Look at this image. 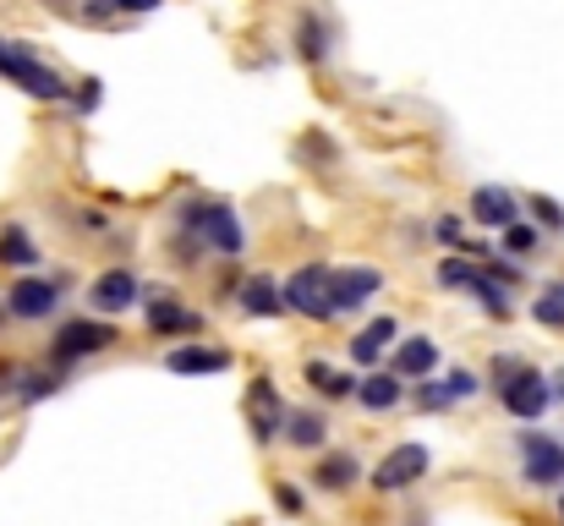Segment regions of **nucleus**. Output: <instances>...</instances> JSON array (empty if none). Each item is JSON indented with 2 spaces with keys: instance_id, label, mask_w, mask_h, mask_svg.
<instances>
[{
  "instance_id": "aec40b11",
  "label": "nucleus",
  "mask_w": 564,
  "mask_h": 526,
  "mask_svg": "<svg viewBox=\"0 0 564 526\" xmlns=\"http://www.w3.org/2000/svg\"><path fill=\"white\" fill-rule=\"evenodd\" d=\"M302 378H307L313 389H324L329 400H357V389H362L351 373H335L329 362H307V367H302Z\"/></svg>"
},
{
  "instance_id": "9d476101",
  "label": "nucleus",
  "mask_w": 564,
  "mask_h": 526,
  "mask_svg": "<svg viewBox=\"0 0 564 526\" xmlns=\"http://www.w3.org/2000/svg\"><path fill=\"white\" fill-rule=\"evenodd\" d=\"M378 286H383L378 269H335V280H329V313L335 319L340 313H357L368 297H378Z\"/></svg>"
},
{
  "instance_id": "a211bd4d",
  "label": "nucleus",
  "mask_w": 564,
  "mask_h": 526,
  "mask_svg": "<svg viewBox=\"0 0 564 526\" xmlns=\"http://www.w3.org/2000/svg\"><path fill=\"white\" fill-rule=\"evenodd\" d=\"M143 319H149V330H154V335H197V330H203V319L187 313L182 302H154Z\"/></svg>"
},
{
  "instance_id": "423d86ee",
  "label": "nucleus",
  "mask_w": 564,
  "mask_h": 526,
  "mask_svg": "<svg viewBox=\"0 0 564 526\" xmlns=\"http://www.w3.org/2000/svg\"><path fill=\"white\" fill-rule=\"evenodd\" d=\"M55 308H61V280L22 275V280H11V291H6V313L22 319V324H39V319H50Z\"/></svg>"
},
{
  "instance_id": "c85d7f7f",
  "label": "nucleus",
  "mask_w": 564,
  "mask_h": 526,
  "mask_svg": "<svg viewBox=\"0 0 564 526\" xmlns=\"http://www.w3.org/2000/svg\"><path fill=\"white\" fill-rule=\"evenodd\" d=\"M416 406H422V411H444V406H455V395H449L444 378H438V384H422V389H416Z\"/></svg>"
},
{
  "instance_id": "f8f14e48",
  "label": "nucleus",
  "mask_w": 564,
  "mask_h": 526,
  "mask_svg": "<svg viewBox=\"0 0 564 526\" xmlns=\"http://www.w3.org/2000/svg\"><path fill=\"white\" fill-rule=\"evenodd\" d=\"M471 219L488 225V230H510V225H521V203L505 186H477L471 192Z\"/></svg>"
},
{
  "instance_id": "ddd939ff",
  "label": "nucleus",
  "mask_w": 564,
  "mask_h": 526,
  "mask_svg": "<svg viewBox=\"0 0 564 526\" xmlns=\"http://www.w3.org/2000/svg\"><path fill=\"white\" fill-rule=\"evenodd\" d=\"M241 308H247L252 319H280L291 302H285V286H280L274 275H252V280L241 286Z\"/></svg>"
},
{
  "instance_id": "f704fd0d",
  "label": "nucleus",
  "mask_w": 564,
  "mask_h": 526,
  "mask_svg": "<svg viewBox=\"0 0 564 526\" xmlns=\"http://www.w3.org/2000/svg\"><path fill=\"white\" fill-rule=\"evenodd\" d=\"M116 11H121V0H88V6H83L88 22H105V17H116Z\"/></svg>"
},
{
  "instance_id": "e433bc0d",
  "label": "nucleus",
  "mask_w": 564,
  "mask_h": 526,
  "mask_svg": "<svg viewBox=\"0 0 564 526\" xmlns=\"http://www.w3.org/2000/svg\"><path fill=\"white\" fill-rule=\"evenodd\" d=\"M274 494H280V505H285V511H291V516H296V511H302V494H296V489H291V483H280V489H274Z\"/></svg>"
},
{
  "instance_id": "9b49d317",
  "label": "nucleus",
  "mask_w": 564,
  "mask_h": 526,
  "mask_svg": "<svg viewBox=\"0 0 564 526\" xmlns=\"http://www.w3.org/2000/svg\"><path fill=\"white\" fill-rule=\"evenodd\" d=\"M138 297H143V286H138L132 269H110V275H99V280L88 286V302H94L99 313H127V308H138Z\"/></svg>"
},
{
  "instance_id": "6e6552de",
  "label": "nucleus",
  "mask_w": 564,
  "mask_h": 526,
  "mask_svg": "<svg viewBox=\"0 0 564 526\" xmlns=\"http://www.w3.org/2000/svg\"><path fill=\"white\" fill-rule=\"evenodd\" d=\"M422 472H427V444H394L373 466V489L378 494H400V489L422 483Z\"/></svg>"
},
{
  "instance_id": "393cba45",
  "label": "nucleus",
  "mask_w": 564,
  "mask_h": 526,
  "mask_svg": "<svg viewBox=\"0 0 564 526\" xmlns=\"http://www.w3.org/2000/svg\"><path fill=\"white\" fill-rule=\"evenodd\" d=\"M296 39H302V55H307V61H324V55H329V28H324L318 17H302Z\"/></svg>"
},
{
  "instance_id": "39448f33",
  "label": "nucleus",
  "mask_w": 564,
  "mask_h": 526,
  "mask_svg": "<svg viewBox=\"0 0 564 526\" xmlns=\"http://www.w3.org/2000/svg\"><path fill=\"white\" fill-rule=\"evenodd\" d=\"M116 346V330L110 324H99V319H66L61 330H55V362H83V356H99V351Z\"/></svg>"
},
{
  "instance_id": "cd10ccee",
  "label": "nucleus",
  "mask_w": 564,
  "mask_h": 526,
  "mask_svg": "<svg viewBox=\"0 0 564 526\" xmlns=\"http://www.w3.org/2000/svg\"><path fill=\"white\" fill-rule=\"evenodd\" d=\"M532 247H538V225H510L505 230V258H521Z\"/></svg>"
},
{
  "instance_id": "5701e85b",
  "label": "nucleus",
  "mask_w": 564,
  "mask_h": 526,
  "mask_svg": "<svg viewBox=\"0 0 564 526\" xmlns=\"http://www.w3.org/2000/svg\"><path fill=\"white\" fill-rule=\"evenodd\" d=\"M0 258H6V264H17V269H33V264H39V247L28 241V230H22V225H6V236H0Z\"/></svg>"
},
{
  "instance_id": "72a5a7b5",
  "label": "nucleus",
  "mask_w": 564,
  "mask_h": 526,
  "mask_svg": "<svg viewBox=\"0 0 564 526\" xmlns=\"http://www.w3.org/2000/svg\"><path fill=\"white\" fill-rule=\"evenodd\" d=\"M482 269H488V275H494V280H505V286H521V269H516V264H510V258H488V264H482Z\"/></svg>"
},
{
  "instance_id": "b1692460",
  "label": "nucleus",
  "mask_w": 564,
  "mask_h": 526,
  "mask_svg": "<svg viewBox=\"0 0 564 526\" xmlns=\"http://www.w3.org/2000/svg\"><path fill=\"white\" fill-rule=\"evenodd\" d=\"M471 297H477L494 319H510V313H516V308H510V286H505V280H494L488 269H482V280H477V291H471Z\"/></svg>"
},
{
  "instance_id": "473e14b6",
  "label": "nucleus",
  "mask_w": 564,
  "mask_h": 526,
  "mask_svg": "<svg viewBox=\"0 0 564 526\" xmlns=\"http://www.w3.org/2000/svg\"><path fill=\"white\" fill-rule=\"evenodd\" d=\"M444 389H449L455 400H466V395H477V373H466V367H449V378H444Z\"/></svg>"
},
{
  "instance_id": "bb28decb",
  "label": "nucleus",
  "mask_w": 564,
  "mask_h": 526,
  "mask_svg": "<svg viewBox=\"0 0 564 526\" xmlns=\"http://www.w3.org/2000/svg\"><path fill=\"white\" fill-rule=\"evenodd\" d=\"M538 324H549V330H564V286H549L543 297H538Z\"/></svg>"
},
{
  "instance_id": "f257e3e1",
  "label": "nucleus",
  "mask_w": 564,
  "mask_h": 526,
  "mask_svg": "<svg viewBox=\"0 0 564 526\" xmlns=\"http://www.w3.org/2000/svg\"><path fill=\"white\" fill-rule=\"evenodd\" d=\"M182 230H187L197 247L225 253V258H236L241 241H247L236 208H230V203H214V197H192V203H182Z\"/></svg>"
},
{
  "instance_id": "0eeeda50",
  "label": "nucleus",
  "mask_w": 564,
  "mask_h": 526,
  "mask_svg": "<svg viewBox=\"0 0 564 526\" xmlns=\"http://www.w3.org/2000/svg\"><path fill=\"white\" fill-rule=\"evenodd\" d=\"M499 406H505L510 417L532 422V417H543V411L554 406V378H549V373H538V367H527L521 378H510V384L499 389Z\"/></svg>"
},
{
  "instance_id": "f3484780",
  "label": "nucleus",
  "mask_w": 564,
  "mask_h": 526,
  "mask_svg": "<svg viewBox=\"0 0 564 526\" xmlns=\"http://www.w3.org/2000/svg\"><path fill=\"white\" fill-rule=\"evenodd\" d=\"M400 395H405V378H400V373H368V378H362V389H357L362 411H394V406H400Z\"/></svg>"
},
{
  "instance_id": "1a4fd4ad",
  "label": "nucleus",
  "mask_w": 564,
  "mask_h": 526,
  "mask_svg": "<svg viewBox=\"0 0 564 526\" xmlns=\"http://www.w3.org/2000/svg\"><path fill=\"white\" fill-rule=\"evenodd\" d=\"M247 422H252V439L258 444H274V439H285V406H280V389L269 384V378H252V406H247Z\"/></svg>"
},
{
  "instance_id": "58836bf2",
  "label": "nucleus",
  "mask_w": 564,
  "mask_h": 526,
  "mask_svg": "<svg viewBox=\"0 0 564 526\" xmlns=\"http://www.w3.org/2000/svg\"><path fill=\"white\" fill-rule=\"evenodd\" d=\"M549 378H554V400H564V367L560 373H549Z\"/></svg>"
},
{
  "instance_id": "dca6fc26",
  "label": "nucleus",
  "mask_w": 564,
  "mask_h": 526,
  "mask_svg": "<svg viewBox=\"0 0 564 526\" xmlns=\"http://www.w3.org/2000/svg\"><path fill=\"white\" fill-rule=\"evenodd\" d=\"M438 367V346L427 335H405V346H394V373L400 378H427Z\"/></svg>"
},
{
  "instance_id": "2f4dec72",
  "label": "nucleus",
  "mask_w": 564,
  "mask_h": 526,
  "mask_svg": "<svg viewBox=\"0 0 564 526\" xmlns=\"http://www.w3.org/2000/svg\"><path fill=\"white\" fill-rule=\"evenodd\" d=\"M521 373H527V362H516V356H499V362H494V373H488V378H494V395H499L510 378H521Z\"/></svg>"
},
{
  "instance_id": "7c9ffc66",
  "label": "nucleus",
  "mask_w": 564,
  "mask_h": 526,
  "mask_svg": "<svg viewBox=\"0 0 564 526\" xmlns=\"http://www.w3.org/2000/svg\"><path fill=\"white\" fill-rule=\"evenodd\" d=\"M99 94H105V83L99 77H88V83H77V94H72V105L88 116V110H99Z\"/></svg>"
},
{
  "instance_id": "412c9836",
  "label": "nucleus",
  "mask_w": 564,
  "mask_h": 526,
  "mask_svg": "<svg viewBox=\"0 0 564 526\" xmlns=\"http://www.w3.org/2000/svg\"><path fill=\"white\" fill-rule=\"evenodd\" d=\"M329 439V417L324 411H291V422H285V444H296V450H318Z\"/></svg>"
},
{
  "instance_id": "7ed1b4c3",
  "label": "nucleus",
  "mask_w": 564,
  "mask_h": 526,
  "mask_svg": "<svg viewBox=\"0 0 564 526\" xmlns=\"http://www.w3.org/2000/svg\"><path fill=\"white\" fill-rule=\"evenodd\" d=\"M521 477L532 489H560L564 483V444L554 433H521Z\"/></svg>"
},
{
  "instance_id": "4be33fe9",
  "label": "nucleus",
  "mask_w": 564,
  "mask_h": 526,
  "mask_svg": "<svg viewBox=\"0 0 564 526\" xmlns=\"http://www.w3.org/2000/svg\"><path fill=\"white\" fill-rule=\"evenodd\" d=\"M477 280H482L477 258H444L438 264V286H449V291H477Z\"/></svg>"
},
{
  "instance_id": "6ab92c4d",
  "label": "nucleus",
  "mask_w": 564,
  "mask_h": 526,
  "mask_svg": "<svg viewBox=\"0 0 564 526\" xmlns=\"http://www.w3.org/2000/svg\"><path fill=\"white\" fill-rule=\"evenodd\" d=\"M383 346H394V319H373L368 330H357V341H351V362L357 367H373Z\"/></svg>"
},
{
  "instance_id": "4468645a",
  "label": "nucleus",
  "mask_w": 564,
  "mask_h": 526,
  "mask_svg": "<svg viewBox=\"0 0 564 526\" xmlns=\"http://www.w3.org/2000/svg\"><path fill=\"white\" fill-rule=\"evenodd\" d=\"M165 367L171 373H225L230 367V351H219V346H182L176 351H165Z\"/></svg>"
},
{
  "instance_id": "c756f323",
  "label": "nucleus",
  "mask_w": 564,
  "mask_h": 526,
  "mask_svg": "<svg viewBox=\"0 0 564 526\" xmlns=\"http://www.w3.org/2000/svg\"><path fill=\"white\" fill-rule=\"evenodd\" d=\"M532 214H538L543 230H564V208L554 203V197H532Z\"/></svg>"
},
{
  "instance_id": "2eb2a0df",
  "label": "nucleus",
  "mask_w": 564,
  "mask_h": 526,
  "mask_svg": "<svg viewBox=\"0 0 564 526\" xmlns=\"http://www.w3.org/2000/svg\"><path fill=\"white\" fill-rule=\"evenodd\" d=\"M313 483H318L324 494H346L351 483H362V461L346 455V450H340V455H324V461L313 466Z\"/></svg>"
},
{
  "instance_id": "a878e982",
  "label": "nucleus",
  "mask_w": 564,
  "mask_h": 526,
  "mask_svg": "<svg viewBox=\"0 0 564 526\" xmlns=\"http://www.w3.org/2000/svg\"><path fill=\"white\" fill-rule=\"evenodd\" d=\"M11 395L44 400V395H55V378H50V373H11Z\"/></svg>"
},
{
  "instance_id": "ea45409f",
  "label": "nucleus",
  "mask_w": 564,
  "mask_h": 526,
  "mask_svg": "<svg viewBox=\"0 0 564 526\" xmlns=\"http://www.w3.org/2000/svg\"><path fill=\"white\" fill-rule=\"evenodd\" d=\"M560 516H564V505H560Z\"/></svg>"
},
{
  "instance_id": "c9c22d12",
  "label": "nucleus",
  "mask_w": 564,
  "mask_h": 526,
  "mask_svg": "<svg viewBox=\"0 0 564 526\" xmlns=\"http://www.w3.org/2000/svg\"><path fill=\"white\" fill-rule=\"evenodd\" d=\"M433 236H438V241H449V247H455V241H460V219H455V214H444V219H438V225H433Z\"/></svg>"
},
{
  "instance_id": "20e7f679",
  "label": "nucleus",
  "mask_w": 564,
  "mask_h": 526,
  "mask_svg": "<svg viewBox=\"0 0 564 526\" xmlns=\"http://www.w3.org/2000/svg\"><path fill=\"white\" fill-rule=\"evenodd\" d=\"M329 280H335V269H324V264H302V269L285 280V302H291V313H302V319H335V313H329Z\"/></svg>"
},
{
  "instance_id": "a19ab883",
  "label": "nucleus",
  "mask_w": 564,
  "mask_h": 526,
  "mask_svg": "<svg viewBox=\"0 0 564 526\" xmlns=\"http://www.w3.org/2000/svg\"><path fill=\"white\" fill-rule=\"evenodd\" d=\"M560 505H564V500H560Z\"/></svg>"
},
{
  "instance_id": "f03ea898",
  "label": "nucleus",
  "mask_w": 564,
  "mask_h": 526,
  "mask_svg": "<svg viewBox=\"0 0 564 526\" xmlns=\"http://www.w3.org/2000/svg\"><path fill=\"white\" fill-rule=\"evenodd\" d=\"M0 77H11L22 94H33V99H72V88H66V77L55 72V66H44L22 39H0Z\"/></svg>"
},
{
  "instance_id": "4c0bfd02",
  "label": "nucleus",
  "mask_w": 564,
  "mask_h": 526,
  "mask_svg": "<svg viewBox=\"0 0 564 526\" xmlns=\"http://www.w3.org/2000/svg\"><path fill=\"white\" fill-rule=\"evenodd\" d=\"M121 11H160V0H121Z\"/></svg>"
}]
</instances>
